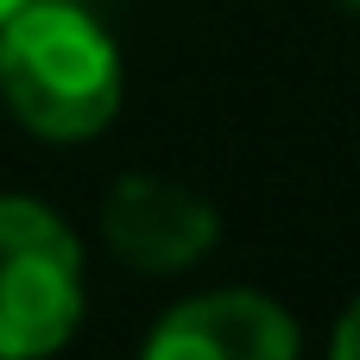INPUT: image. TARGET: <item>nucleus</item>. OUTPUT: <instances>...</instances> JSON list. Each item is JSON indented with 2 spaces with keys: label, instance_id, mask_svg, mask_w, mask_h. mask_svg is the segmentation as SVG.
Here are the masks:
<instances>
[{
  "label": "nucleus",
  "instance_id": "nucleus-1",
  "mask_svg": "<svg viewBox=\"0 0 360 360\" xmlns=\"http://www.w3.org/2000/svg\"><path fill=\"white\" fill-rule=\"evenodd\" d=\"M0 101L38 139L76 146L120 114V51L76 0H25L0 25Z\"/></svg>",
  "mask_w": 360,
  "mask_h": 360
},
{
  "label": "nucleus",
  "instance_id": "nucleus-2",
  "mask_svg": "<svg viewBox=\"0 0 360 360\" xmlns=\"http://www.w3.org/2000/svg\"><path fill=\"white\" fill-rule=\"evenodd\" d=\"M82 323V247L32 196H0V360L57 354Z\"/></svg>",
  "mask_w": 360,
  "mask_h": 360
},
{
  "label": "nucleus",
  "instance_id": "nucleus-3",
  "mask_svg": "<svg viewBox=\"0 0 360 360\" xmlns=\"http://www.w3.org/2000/svg\"><path fill=\"white\" fill-rule=\"evenodd\" d=\"M101 240L139 272H184L221 240V215L209 196H196L171 177L127 171L101 196Z\"/></svg>",
  "mask_w": 360,
  "mask_h": 360
},
{
  "label": "nucleus",
  "instance_id": "nucleus-4",
  "mask_svg": "<svg viewBox=\"0 0 360 360\" xmlns=\"http://www.w3.org/2000/svg\"><path fill=\"white\" fill-rule=\"evenodd\" d=\"M139 360H297V323L266 291H202L152 323Z\"/></svg>",
  "mask_w": 360,
  "mask_h": 360
},
{
  "label": "nucleus",
  "instance_id": "nucleus-5",
  "mask_svg": "<svg viewBox=\"0 0 360 360\" xmlns=\"http://www.w3.org/2000/svg\"><path fill=\"white\" fill-rule=\"evenodd\" d=\"M329 360H360V297L342 310L335 323V342H329Z\"/></svg>",
  "mask_w": 360,
  "mask_h": 360
},
{
  "label": "nucleus",
  "instance_id": "nucleus-6",
  "mask_svg": "<svg viewBox=\"0 0 360 360\" xmlns=\"http://www.w3.org/2000/svg\"><path fill=\"white\" fill-rule=\"evenodd\" d=\"M19 6H25V0H0V25H6V19H13Z\"/></svg>",
  "mask_w": 360,
  "mask_h": 360
},
{
  "label": "nucleus",
  "instance_id": "nucleus-7",
  "mask_svg": "<svg viewBox=\"0 0 360 360\" xmlns=\"http://www.w3.org/2000/svg\"><path fill=\"white\" fill-rule=\"evenodd\" d=\"M342 6H354V13H360V0H342Z\"/></svg>",
  "mask_w": 360,
  "mask_h": 360
}]
</instances>
